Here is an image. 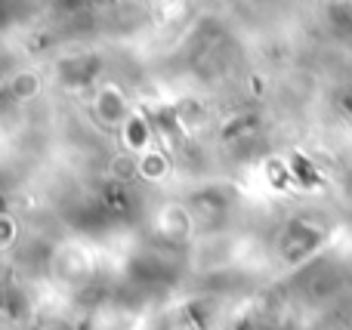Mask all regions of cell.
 <instances>
[{
  "instance_id": "obj_1",
  "label": "cell",
  "mask_w": 352,
  "mask_h": 330,
  "mask_svg": "<svg viewBox=\"0 0 352 330\" xmlns=\"http://www.w3.org/2000/svg\"><path fill=\"white\" fill-rule=\"evenodd\" d=\"M93 115H96V121L105 123V127H124L133 111L127 108V96H124L118 86H102V90L96 93V99H93Z\"/></svg>"
},
{
  "instance_id": "obj_2",
  "label": "cell",
  "mask_w": 352,
  "mask_h": 330,
  "mask_svg": "<svg viewBox=\"0 0 352 330\" xmlns=\"http://www.w3.org/2000/svg\"><path fill=\"white\" fill-rule=\"evenodd\" d=\"M121 136H124V148H127L133 158H140V154L148 152V142H152V123H148L146 115L133 111V115L127 117V123L121 127Z\"/></svg>"
},
{
  "instance_id": "obj_3",
  "label": "cell",
  "mask_w": 352,
  "mask_h": 330,
  "mask_svg": "<svg viewBox=\"0 0 352 330\" xmlns=\"http://www.w3.org/2000/svg\"><path fill=\"white\" fill-rule=\"evenodd\" d=\"M10 86H12V93H16L19 99H31L37 90H41V84H37L34 74H19V78L12 80Z\"/></svg>"
}]
</instances>
